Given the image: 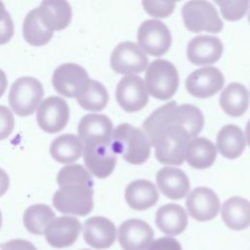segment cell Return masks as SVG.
<instances>
[{"instance_id": "9", "label": "cell", "mask_w": 250, "mask_h": 250, "mask_svg": "<svg viewBox=\"0 0 250 250\" xmlns=\"http://www.w3.org/2000/svg\"><path fill=\"white\" fill-rule=\"evenodd\" d=\"M148 64L146 53L134 42L119 43L111 53L110 66L116 73L135 75L142 73Z\"/></svg>"}, {"instance_id": "4", "label": "cell", "mask_w": 250, "mask_h": 250, "mask_svg": "<svg viewBox=\"0 0 250 250\" xmlns=\"http://www.w3.org/2000/svg\"><path fill=\"white\" fill-rule=\"evenodd\" d=\"M146 87L153 98L167 101L172 98L179 86V74L175 65L166 60H155L146 71Z\"/></svg>"}, {"instance_id": "29", "label": "cell", "mask_w": 250, "mask_h": 250, "mask_svg": "<svg viewBox=\"0 0 250 250\" xmlns=\"http://www.w3.org/2000/svg\"><path fill=\"white\" fill-rule=\"evenodd\" d=\"M22 33L25 41L32 46L46 45L53 37V31L48 29L42 22L38 8H35L27 13L23 21Z\"/></svg>"}, {"instance_id": "28", "label": "cell", "mask_w": 250, "mask_h": 250, "mask_svg": "<svg viewBox=\"0 0 250 250\" xmlns=\"http://www.w3.org/2000/svg\"><path fill=\"white\" fill-rule=\"evenodd\" d=\"M83 152V144L79 137L73 134H63L57 137L50 146L52 157L59 163L71 164L78 160Z\"/></svg>"}, {"instance_id": "30", "label": "cell", "mask_w": 250, "mask_h": 250, "mask_svg": "<svg viewBox=\"0 0 250 250\" xmlns=\"http://www.w3.org/2000/svg\"><path fill=\"white\" fill-rule=\"evenodd\" d=\"M56 218L55 212L46 204H34L23 213L25 229L36 235L44 234L47 226Z\"/></svg>"}, {"instance_id": "24", "label": "cell", "mask_w": 250, "mask_h": 250, "mask_svg": "<svg viewBox=\"0 0 250 250\" xmlns=\"http://www.w3.org/2000/svg\"><path fill=\"white\" fill-rule=\"evenodd\" d=\"M223 222L233 230H242L250 226V201L240 196L227 199L222 207Z\"/></svg>"}, {"instance_id": "42", "label": "cell", "mask_w": 250, "mask_h": 250, "mask_svg": "<svg viewBox=\"0 0 250 250\" xmlns=\"http://www.w3.org/2000/svg\"><path fill=\"white\" fill-rule=\"evenodd\" d=\"M6 13V10H5V6H4V4L0 1V20L3 18V16H4V14Z\"/></svg>"}, {"instance_id": "10", "label": "cell", "mask_w": 250, "mask_h": 250, "mask_svg": "<svg viewBox=\"0 0 250 250\" xmlns=\"http://www.w3.org/2000/svg\"><path fill=\"white\" fill-rule=\"evenodd\" d=\"M69 107L66 102L57 96L45 99L37 108V123L46 133L61 132L69 120Z\"/></svg>"}, {"instance_id": "26", "label": "cell", "mask_w": 250, "mask_h": 250, "mask_svg": "<svg viewBox=\"0 0 250 250\" xmlns=\"http://www.w3.org/2000/svg\"><path fill=\"white\" fill-rule=\"evenodd\" d=\"M246 141L242 130L233 124L224 126L217 136L216 148L226 158L235 159L241 155Z\"/></svg>"}, {"instance_id": "5", "label": "cell", "mask_w": 250, "mask_h": 250, "mask_svg": "<svg viewBox=\"0 0 250 250\" xmlns=\"http://www.w3.org/2000/svg\"><path fill=\"white\" fill-rule=\"evenodd\" d=\"M44 96V90L39 80L30 76L18 78L11 86L9 104L19 116H28L34 112Z\"/></svg>"}, {"instance_id": "14", "label": "cell", "mask_w": 250, "mask_h": 250, "mask_svg": "<svg viewBox=\"0 0 250 250\" xmlns=\"http://www.w3.org/2000/svg\"><path fill=\"white\" fill-rule=\"evenodd\" d=\"M113 126L104 114H86L78 124V134L83 146L110 144Z\"/></svg>"}, {"instance_id": "11", "label": "cell", "mask_w": 250, "mask_h": 250, "mask_svg": "<svg viewBox=\"0 0 250 250\" xmlns=\"http://www.w3.org/2000/svg\"><path fill=\"white\" fill-rule=\"evenodd\" d=\"M115 99L121 108L127 112L141 110L148 102L145 81L137 75L124 76L116 86Z\"/></svg>"}, {"instance_id": "19", "label": "cell", "mask_w": 250, "mask_h": 250, "mask_svg": "<svg viewBox=\"0 0 250 250\" xmlns=\"http://www.w3.org/2000/svg\"><path fill=\"white\" fill-rule=\"evenodd\" d=\"M83 237L88 245L95 249L109 248L116 238V228L107 218L95 216L84 222Z\"/></svg>"}, {"instance_id": "3", "label": "cell", "mask_w": 250, "mask_h": 250, "mask_svg": "<svg viewBox=\"0 0 250 250\" xmlns=\"http://www.w3.org/2000/svg\"><path fill=\"white\" fill-rule=\"evenodd\" d=\"M94 184L68 183L54 193L53 205L62 214L86 216L93 207Z\"/></svg>"}, {"instance_id": "35", "label": "cell", "mask_w": 250, "mask_h": 250, "mask_svg": "<svg viewBox=\"0 0 250 250\" xmlns=\"http://www.w3.org/2000/svg\"><path fill=\"white\" fill-rule=\"evenodd\" d=\"M15 118L12 111L5 105H0V141L8 138L14 130Z\"/></svg>"}, {"instance_id": "40", "label": "cell", "mask_w": 250, "mask_h": 250, "mask_svg": "<svg viewBox=\"0 0 250 250\" xmlns=\"http://www.w3.org/2000/svg\"><path fill=\"white\" fill-rule=\"evenodd\" d=\"M8 86V78L6 76V73L0 69V97L3 96Z\"/></svg>"}, {"instance_id": "20", "label": "cell", "mask_w": 250, "mask_h": 250, "mask_svg": "<svg viewBox=\"0 0 250 250\" xmlns=\"http://www.w3.org/2000/svg\"><path fill=\"white\" fill-rule=\"evenodd\" d=\"M156 184L168 198L178 200L189 191L190 184L186 173L178 168L163 167L156 174Z\"/></svg>"}, {"instance_id": "2", "label": "cell", "mask_w": 250, "mask_h": 250, "mask_svg": "<svg viewBox=\"0 0 250 250\" xmlns=\"http://www.w3.org/2000/svg\"><path fill=\"white\" fill-rule=\"evenodd\" d=\"M110 146L130 164L145 163L150 154V143L141 129L128 123L118 125L112 132Z\"/></svg>"}, {"instance_id": "18", "label": "cell", "mask_w": 250, "mask_h": 250, "mask_svg": "<svg viewBox=\"0 0 250 250\" xmlns=\"http://www.w3.org/2000/svg\"><path fill=\"white\" fill-rule=\"evenodd\" d=\"M224 47L220 38L210 35L193 37L188 45L187 55L194 65H207L216 62L223 55Z\"/></svg>"}, {"instance_id": "32", "label": "cell", "mask_w": 250, "mask_h": 250, "mask_svg": "<svg viewBox=\"0 0 250 250\" xmlns=\"http://www.w3.org/2000/svg\"><path fill=\"white\" fill-rule=\"evenodd\" d=\"M57 183L60 187L68 183L94 184L88 170L80 164H68L61 168L57 176Z\"/></svg>"}, {"instance_id": "1", "label": "cell", "mask_w": 250, "mask_h": 250, "mask_svg": "<svg viewBox=\"0 0 250 250\" xmlns=\"http://www.w3.org/2000/svg\"><path fill=\"white\" fill-rule=\"evenodd\" d=\"M204 126V116L195 105H177L172 101L156 108L143 123V128L155 148L156 159L163 164L181 165L190 138Z\"/></svg>"}, {"instance_id": "6", "label": "cell", "mask_w": 250, "mask_h": 250, "mask_svg": "<svg viewBox=\"0 0 250 250\" xmlns=\"http://www.w3.org/2000/svg\"><path fill=\"white\" fill-rule=\"evenodd\" d=\"M182 16L185 26L191 32L219 33L224 27L216 8L208 1L187 2L182 8Z\"/></svg>"}, {"instance_id": "7", "label": "cell", "mask_w": 250, "mask_h": 250, "mask_svg": "<svg viewBox=\"0 0 250 250\" xmlns=\"http://www.w3.org/2000/svg\"><path fill=\"white\" fill-rule=\"evenodd\" d=\"M90 80L85 68L72 62L59 65L52 77L53 86L59 94L76 99L86 91Z\"/></svg>"}, {"instance_id": "8", "label": "cell", "mask_w": 250, "mask_h": 250, "mask_svg": "<svg viewBox=\"0 0 250 250\" xmlns=\"http://www.w3.org/2000/svg\"><path fill=\"white\" fill-rule=\"evenodd\" d=\"M139 47L153 57L164 55L170 48L172 36L168 27L158 20H146L138 29Z\"/></svg>"}, {"instance_id": "43", "label": "cell", "mask_w": 250, "mask_h": 250, "mask_svg": "<svg viewBox=\"0 0 250 250\" xmlns=\"http://www.w3.org/2000/svg\"><path fill=\"white\" fill-rule=\"evenodd\" d=\"M1 226H2V215H1V211H0V229H1Z\"/></svg>"}, {"instance_id": "21", "label": "cell", "mask_w": 250, "mask_h": 250, "mask_svg": "<svg viewBox=\"0 0 250 250\" xmlns=\"http://www.w3.org/2000/svg\"><path fill=\"white\" fill-rule=\"evenodd\" d=\"M38 13L44 25L53 32L67 27L72 16L70 4L57 0L43 1L38 7Z\"/></svg>"}, {"instance_id": "31", "label": "cell", "mask_w": 250, "mask_h": 250, "mask_svg": "<svg viewBox=\"0 0 250 250\" xmlns=\"http://www.w3.org/2000/svg\"><path fill=\"white\" fill-rule=\"evenodd\" d=\"M77 102L86 110L100 111L105 107L108 102V94L102 83L90 80L86 91L77 98Z\"/></svg>"}, {"instance_id": "13", "label": "cell", "mask_w": 250, "mask_h": 250, "mask_svg": "<svg viewBox=\"0 0 250 250\" xmlns=\"http://www.w3.org/2000/svg\"><path fill=\"white\" fill-rule=\"evenodd\" d=\"M153 235L152 228L139 219H129L118 229V241L123 250H146Z\"/></svg>"}, {"instance_id": "17", "label": "cell", "mask_w": 250, "mask_h": 250, "mask_svg": "<svg viewBox=\"0 0 250 250\" xmlns=\"http://www.w3.org/2000/svg\"><path fill=\"white\" fill-rule=\"evenodd\" d=\"M81 223L70 216L55 218L46 228L44 234L47 242L55 248L71 246L81 231Z\"/></svg>"}, {"instance_id": "34", "label": "cell", "mask_w": 250, "mask_h": 250, "mask_svg": "<svg viewBox=\"0 0 250 250\" xmlns=\"http://www.w3.org/2000/svg\"><path fill=\"white\" fill-rule=\"evenodd\" d=\"M144 10L154 18H166L169 17L175 9L176 4L168 1H147L142 2Z\"/></svg>"}, {"instance_id": "33", "label": "cell", "mask_w": 250, "mask_h": 250, "mask_svg": "<svg viewBox=\"0 0 250 250\" xmlns=\"http://www.w3.org/2000/svg\"><path fill=\"white\" fill-rule=\"evenodd\" d=\"M216 4L220 7L224 19L229 21H235L244 17L247 9L249 8L250 1H216Z\"/></svg>"}, {"instance_id": "22", "label": "cell", "mask_w": 250, "mask_h": 250, "mask_svg": "<svg viewBox=\"0 0 250 250\" xmlns=\"http://www.w3.org/2000/svg\"><path fill=\"white\" fill-rule=\"evenodd\" d=\"M158 191L150 181L140 179L131 182L125 189V199L129 207L143 211L155 205L158 201Z\"/></svg>"}, {"instance_id": "12", "label": "cell", "mask_w": 250, "mask_h": 250, "mask_svg": "<svg viewBox=\"0 0 250 250\" xmlns=\"http://www.w3.org/2000/svg\"><path fill=\"white\" fill-rule=\"evenodd\" d=\"M224 83L225 78L219 68L206 66L191 72L187 77L185 85L191 96L205 99L218 93Z\"/></svg>"}, {"instance_id": "15", "label": "cell", "mask_w": 250, "mask_h": 250, "mask_svg": "<svg viewBox=\"0 0 250 250\" xmlns=\"http://www.w3.org/2000/svg\"><path fill=\"white\" fill-rule=\"evenodd\" d=\"M83 159L88 172L99 179L108 177L116 164V154L110 144L83 146Z\"/></svg>"}, {"instance_id": "25", "label": "cell", "mask_w": 250, "mask_h": 250, "mask_svg": "<svg viewBox=\"0 0 250 250\" xmlns=\"http://www.w3.org/2000/svg\"><path fill=\"white\" fill-rule=\"evenodd\" d=\"M250 103L247 88L237 82L229 84L220 96V105L223 110L231 117H239L243 115Z\"/></svg>"}, {"instance_id": "45", "label": "cell", "mask_w": 250, "mask_h": 250, "mask_svg": "<svg viewBox=\"0 0 250 250\" xmlns=\"http://www.w3.org/2000/svg\"><path fill=\"white\" fill-rule=\"evenodd\" d=\"M81 250H90V249H81Z\"/></svg>"}, {"instance_id": "27", "label": "cell", "mask_w": 250, "mask_h": 250, "mask_svg": "<svg viewBox=\"0 0 250 250\" xmlns=\"http://www.w3.org/2000/svg\"><path fill=\"white\" fill-rule=\"evenodd\" d=\"M217 148L215 145L206 138L191 139L186 149L188 163L195 169H206L216 160Z\"/></svg>"}, {"instance_id": "16", "label": "cell", "mask_w": 250, "mask_h": 250, "mask_svg": "<svg viewBox=\"0 0 250 250\" xmlns=\"http://www.w3.org/2000/svg\"><path fill=\"white\" fill-rule=\"evenodd\" d=\"M186 206L193 219L206 222L217 216L220 210V199L211 188L199 187L188 195Z\"/></svg>"}, {"instance_id": "41", "label": "cell", "mask_w": 250, "mask_h": 250, "mask_svg": "<svg viewBox=\"0 0 250 250\" xmlns=\"http://www.w3.org/2000/svg\"><path fill=\"white\" fill-rule=\"evenodd\" d=\"M245 141L247 142V144L250 146V119L247 122L246 127H245Z\"/></svg>"}, {"instance_id": "44", "label": "cell", "mask_w": 250, "mask_h": 250, "mask_svg": "<svg viewBox=\"0 0 250 250\" xmlns=\"http://www.w3.org/2000/svg\"><path fill=\"white\" fill-rule=\"evenodd\" d=\"M248 21H249V22H250V11H249V15H248Z\"/></svg>"}, {"instance_id": "36", "label": "cell", "mask_w": 250, "mask_h": 250, "mask_svg": "<svg viewBox=\"0 0 250 250\" xmlns=\"http://www.w3.org/2000/svg\"><path fill=\"white\" fill-rule=\"evenodd\" d=\"M14 34V23L8 12L0 20V45H4L10 41Z\"/></svg>"}, {"instance_id": "38", "label": "cell", "mask_w": 250, "mask_h": 250, "mask_svg": "<svg viewBox=\"0 0 250 250\" xmlns=\"http://www.w3.org/2000/svg\"><path fill=\"white\" fill-rule=\"evenodd\" d=\"M0 248L1 250H38L33 243L21 238L9 240L1 244Z\"/></svg>"}, {"instance_id": "37", "label": "cell", "mask_w": 250, "mask_h": 250, "mask_svg": "<svg viewBox=\"0 0 250 250\" xmlns=\"http://www.w3.org/2000/svg\"><path fill=\"white\" fill-rule=\"evenodd\" d=\"M148 250H182V246L177 239L164 236L152 241Z\"/></svg>"}, {"instance_id": "39", "label": "cell", "mask_w": 250, "mask_h": 250, "mask_svg": "<svg viewBox=\"0 0 250 250\" xmlns=\"http://www.w3.org/2000/svg\"><path fill=\"white\" fill-rule=\"evenodd\" d=\"M10 186V180L8 174L0 168V196L4 195Z\"/></svg>"}, {"instance_id": "23", "label": "cell", "mask_w": 250, "mask_h": 250, "mask_svg": "<svg viewBox=\"0 0 250 250\" xmlns=\"http://www.w3.org/2000/svg\"><path fill=\"white\" fill-rule=\"evenodd\" d=\"M188 215L179 204L169 203L161 206L155 215L157 228L168 235H178L188 227Z\"/></svg>"}]
</instances>
